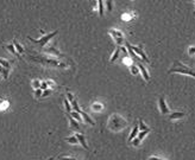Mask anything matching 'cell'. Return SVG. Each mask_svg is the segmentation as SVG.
I'll list each match as a JSON object with an SVG mask.
<instances>
[{"mask_svg":"<svg viewBox=\"0 0 195 160\" xmlns=\"http://www.w3.org/2000/svg\"><path fill=\"white\" fill-rule=\"evenodd\" d=\"M172 72H177V74H183V75H188V76H193L195 77V71L189 69L187 65L182 64L178 61H175L174 62V66L169 70V74H172Z\"/></svg>","mask_w":195,"mask_h":160,"instance_id":"1","label":"cell"},{"mask_svg":"<svg viewBox=\"0 0 195 160\" xmlns=\"http://www.w3.org/2000/svg\"><path fill=\"white\" fill-rule=\"evenodd\" d=\"M31 60L38 62V63L46 64V65H52V66H61V68H65L67 66L62 62H58V61H55V60H50V58H45V57H34V56H31Z\"/></svg>","mask_w":195,"mask_h":160,"instance_id":"2","label":"cell"},{"mask_svg":"<svg viewBox=\"0 0 195 160\" xmlns=\"http://www.w3.org/2000/svg\"><path fill=\"white\" fill-rule=\"evenodd\" d=\"M57 32L58 31H54L51 32V33H49V34H45L44 37H42L40 39H33V38H31V37H28L29 38V40H31L32 43H36V44H39L40 46H45V44L52 38V37H55L56 34H57Z\"/></svg>","mask_w":195,"mask_h":160,"instance_id":"3","label":"cell"},{"mask_svg":"<svg viewBox=\"0 0 195 160\" xmlns=\"http://www.w3.org/2000/svg\"><path fill=\"white\" fill-rule=\"evenodd\" d=\"M131 48H132V50L136 52V55H137V56H140V58H142L143 61H145L146 63H149V62H150V61H149V58L146 57L145 52L143 51L142 45H139V46H132V45H131Z\"/></svg>","mask_w":195,"mask_h":160,"instance_id":"4","label":"cell"},{"mask_svg":"<svg viewBox=\"0 0 195 160\" xmlns=\"http://www.w3.org/2000/svg\"><path fill=\"white\" fill-rule=\"evenodd\" d=\"M110 34L114 38V40L120 45L123 43V38H124V34L123 32L118 31V30H110Z\"/></svg>","mask_w":195,"mask_h":160,"instance_id":"5","label":"cell"},{"mask_svg":"<svg viewBox=\"0 0 195 160\" xmlns=\"http://www.w3.org/2000/svg\"><path fill=\"white\" fill-rule=\"evenodd\" d=\"M158 104H160V109H161V113L162 114H168L169 113V108L166 107V103H165V100L164 97H160L158 98Z\"/></svg>","mask_w":195,"mask_h":160,"instance_id":"6","label":"cell"},{"mask_svg":"<svg viewBox=\"0 0 195 160\" xmlns=\"http://www.w3.org/2000/svg\"><path fill=\"white\" fill-rule=\"evenodd\" d=\"M137 66H138V69L140 70V72H142L143 77H144V80H145V81H150V76H149V72H148V70L144 68V65H143L142 63H137Z\"/></svg>","mask_w":195,"mask_h":160,"instance_id":"7","label":"cell"},{"mask_svg":"<svg viewBox=\"0 0 195 160\" xmlns=\"http://www.w3.org/2000/svg\"><path fill=\"white\" fill-rule=\"evenodd\" d=\"M80 115L82 116V119H83V121H85V122H87V124H89L91 126H94V125H95V122L93 121V119H92L91 116H88V115H87V114H86L85 112H82V110H80Z\"/></svg>","mask_w":195,"mask_h":160,"instance_id":"8","label":"cell"},{"mask_svg":"<svg viewBox=\"0 0 195 160\" xmlns=\"http://www.w3.org/2000/svg\"><path fill=\"white\" fill-rule=\"evenodd\" d=\"M75 136L77 138V140H79V142L82 145V147H83L85 150H87V148H88V146H87V144H86V138H85V135H83V134H79V133H77Z\"/></svg>","mask_w":195,"mask_h":160,"instance_id":"9","label":"cell"},{"mask_svg":"<svg viewBox=\"0 0 195 160\" xmlns=\"http://www.w3.org/2000/svg\"><path fill=\"white\" fill-rule=\"evenodd\" d=\"M184 115H186V113H182V112H176V113L170 114L169 119H170V120H176V119H181V118H183Z\"/></svg>","mask_w":195,"mask_h":160,"instance_id":"10","label":"cell"},{"mask_svg":"<svg viewBox=\"0 0 195 160\" xmlns=\"http://www.w3.org/2000/svg\"><path fill=\"white\" fill-rule=\"evenodd\" d=\"M120 50H122V46H120V45H118V46H117V49H116V51H114V54H113V56L111 57V61H110L111 63H113V62H114V61L118 58V56H119V54H120Z\"/></svg>","mask_w":195,"mask_h":160,"instance_id":"11","label":"cell"},{"mask_svg":"<svg viewBox=\"0 0 195 160\" xmlns=\"http://www.w3.org/2000/svg\"><path fill=\"white\" fill-rule=\"evenodd\" d=\"M138 126H134L133 127V129H132V132H131V134H130V136H129V141H132L137 135H138Z\"/></svg>","mask_w":195,"mask_h":160,"instance_id":"12","label":"cell"},{"mask_svg":"<svg viewBox=\"0 0 195 160\" xmlns=\"http://www.w3.org/2000/svg\"><path fill=\"white\" fill-rule=\"evenodd\" d=\"M69 121H70V126H71V128L80 130V126H79V124H77V121H76L75 119H73L71 116H69Z\"/></svg>","mask_w":195,"mask_h":160,"instance_id":"13","label":"cell"},{"mask_svg":"<svg viewBox=\"0 0 195 160\" xmlns=\"http://www.w3.org/2000/svg\"><path fill=\"white\" fill-rule=\"evenodd\" d=\"M13 45H14V48H16V50H17V52L18 54H23L24 52V49H23V46L17 42V40H13Z\"/></svg>","mask_w":195,"mask_h":160,"instance_id":"14","label":"cell"},{"mask_svg":"<svg viewBox=\"0 0 195 160\" xmlns=\"http://www.w3.org/2000/svg\"><path fill=\"white\" fill-rule=\"evenodd\" d=\"M125 45H126V46H128V49H129V52H130L131 57H132V58H134V60H138V56H137V55H136V52L132 50L130 43H128V42H126V43H125Z\"/></svg>","mask_w":195,"mask_h":160,"instance_id":"15","label":"cell"},{"mask_svg":"<svg viewBox=\"0 0 195 160\" xmlns=\"http://www.w3.org/2000/svg\"><path fill=\"white\" fill-rule=\"evenodd\" d=\"M67 142H69V144H73V145H76V144H79V140H77V138L74 135V136H70V138H65L64 139Z\"/></svg>","mask_w":195,"mask_h":160,"instance_id":"16","label":"cell"},{"mask_svg":"<svg viewBox=\"0 0 195 160\" xmlns=\"http://www.w3.org/2000/svg\"><path fill=\"white\" fill-rule=\"evenodd\" d=\"M70 116H71L73 119H75V120L77 121V122L82 120V118H81V115H80V113H77V112H71V113H70Z\"/></svg>","mask_w":195,"mask_h":160,"instance_id":"17","label":"cell"},{"mask_svg":"<svg viewBox=\"0 0 195 160\" xmlns=\"http://www.w3.org/2000/svg\"><path fill=\"white\" fill-rule=\"evenodd\" d=\"M71 107H73V109H74V112H77V113H80V107H79V104H77V102H76V100H73L71 102Z\"/></svg>","mask_w":195,"mask_h":160,"instance_id":"18","label":"cell"},{"mask_svg":"<svg viewBox=\"0 0 195 160\" xmlns=\"http://www.w3.org/2000/svg\"><path fill=\"white\" fill-rule=\"evenodd\" d=\"M0 64L2 65L4 69H7V70L11 69V64H10V62H7L6 60H0Z\"/></svg>","mask_w":195,"mask_h":160,"instance_id":"19","label":"cell"},{"mask_svg":"<svg viewBox=\"0 0 195 160\" xmlns=\"http://www.w3.org/2000/svg\"><path fill=\"white\" fill-rule=\"evenodd\" d=\"M98 4H99V14H100V17H104V2H102V0H98Z\"/></svg>","mask_w":195,"mask_h":160,"instance_id":"20","label":"cell"},{"mask_svg":"<svg viewBox=\"0 0 195 160\" xmlns=\"http://www.w3.org/2000/svg\"><path fill=\"white\" fill-rule=\"evenodd\" d=\"M7 49H8V51H10V52H12L13 55L18 56V52H17V50H16V48H14V45H13V44H8V45H7Z\"/></svg>","mask_w":195,"mask_h":160,"instance_id":"21","label":"cell"},{"mask_svg":"<svg viewBox=\"0 0 195 160\" xmlns=\"http://www.w3.org/2000/svg\"><path fill=\"white\" fill-rule=\"evenodd\" d=\"M63 103H64L67 112L70 114V113H71V104H69V101H68V98H64V100H63Z\"/></svg>","mask_w":195,"mask_h":160,"instance_id":"22","label":"cell"},{"mask_svg":"<svg viewBox=\"0 0 195 160\" xmlns=\"http://www.w3.org/2000/svg\"><path fill=\"white\" fill-rule=\"evenodd\" d=\"M139 128H140L143 132H150V128L148 127V126H145L144 122H143L142 120H139Z\"/></svg>","mask_w":195,"mask_h":160,"instance_id":"23","label":"cell"},{"mask_svg":"<svg viewBox=\"0 0 195 160\" xmlns=\"http://www.w3.org/2000/svg\"><path fill=\"white\" fill-rule=\"evenodd\" d=\"M46 52H49V54H55V55H57V56H62V54H60V51H57V50L54 49V48L46 49Z\"/></svg>","mask_w":195,"mask_h":160,"instance_id":"24","label":"cell"},{"mask_svg":"<svg viewBox=\"0 0 195 160\" xmlns=\"http://www.w3.org/2000/svg\"><path fill=\"white\" fill-rule=\"evenodd\" d=\"M138 71H139L138 66H136V65H131V72H132V75H137Z\"/></svg>","mask_w":195,"mask_h":160,"instance_id":"25","label":"cell"},{"mask_svg":"<svg viewBox=\"0 0 195 160\" xmlns=\"http://www.w3.org/2000/svg\"><path fill=\"white\" fill-rule=\"evenodd\" d=\"M148 133H149V132H140V133H138V139H139V140H143L144 136H145Z\"/></svg>","mask_w":195,"mask_h":160,"instance_id":"26","label":"cell"},{"mask_svg":"<svg viewBox=\"0 0 195 160\" xmlns=\"http://www.w3.org/2000/svg\"><path fill=\"white\" fill-rule=\"evenodd\" d=\"M34 94H36V97H42V94H43V90L39 88V89H36L34 90Z\"/></svg>","mask_w":195,"mask_h":160,"instance_id":"27","label":"cell"},{"mask_svg":"<svg viewBox=\"0 0 195 160\" xmlns=\"http://www.w3.org/2000/svg\"><path fill=\"white\" fill-rule=\"evenodd\" d=\"M33 87H34L36 89H39V88H40V84H39V80H34V81H33Z\"/></svg>","mask_w":195,"mask_h":160,"instance_id":"28","label":"cell"},{"mask_svg":"<svg viewBox=\"0 0 195 160\" xmlns=\"http://www.w3.org/2000/svg\"><path fill=\"white\" fill-rule=\"evenodd\" d=\"M140 141H142V140H139V139H138V138H137V139H136V138H134V139H133V140H132V144H133V145H134V146H138V145H139V144H140Z\"/></svg>","mask_w":195,"mask_h":160,"instance_id":"29","label":"cell"},{"mask_svg":"<svg viewBox=\"0 0 195 160\" xmlns=\"http://www.w3.org/2000/svg\"><path fill=\"white\" fill-rule=\"evenodd\" d=\"M188 54H189L190 56H193V55H195V48H194V46H192V48H189V50H188Z\"/></svg>","mask_w":195,"mask_h":160,"instance_id":"30","label":"cell"},{"mask_svg":"<svg viewBox=\"0 0 195 160\" xmlns=\"http://www.w3.org/2000/svg\"><path fill=\"white\" fill-rule=\"evenodd\" d=\"M40 89H42V90H46V89H48V83H46V82H43L42 86H40Z\"/></svg>","mask_w":195,"mask_h":160,"instance_id":"31","label":"cell"},{"mask_svg":"<svg viewBox=\"0 0 195 160\" xmlns=\"http://www.w3.org/2000/svg\"><path fill=\"white\" fill-rule=\"evenodd\" d=\"M107 8L110 12L112 11V0H107Z\"/></svg>","mask_w":195,"mask_h":160,"instance_id":"32","label":"cell"},{"mask_svg":"<svg viewBox=\"0 0 195 160\" xmlns=\"http://www.w3.org/2000/svg\"><path fill=\"white\" fill-rule=\"evenodd\" d=\"M51 93H52V92H51L50 89H46V90H44V93L42 94V96H43V97H44V96H48V95H50Z\"/></svg>","mask_w":195,"mask_h":160,"instance_id":"33","label":"cell"},{"mask_svg":"<svg viewBox=\"0 0 195 160\" xmlns=\"http://www.w3.org/2000/svg\"><path fill=\"white\" fill-rule=\"evenodd\" d=\"M8 71H10V70H7V69H4V70H2V75H4V78H7V76H8Z\"/></svg>","mask_w":195,"mask_h":160,"instance_id":"34","label":"cell"},{"mask_svg":"<svg viewBox=\"0 0 195 160\" xmlns=\"http://www.w3.org/2000/svg\"><path fill=\"white\" fill-rule=\"evenodd\" d=\"M67 98H68V101H69V102H71L73 100H75V98H74V96L71 95L70 93H68V94H67Z\"/></svg>","mask_w":195,"mask_h":160,"instance_id":"35","label":"cell"},{"mask_svg":"<svg viewBox=\"0 0 195 160\" xmlns=\"http://www.w3.org/2000/svg\"><path fill=\"white\" fill-rule=\"evenodd\" d=\"M93 109L94 110H98V109L100 110V109H102V106L101 104H93Z\"/></svg>","mask_w":195,"mask_h":160,"instance_id":"36","label":"cell"},{"mask_svg":"<svg viewBox=\"0 0 195 160\" xmlns=\"http://www.w3.org/2000/svg\"><path fill=\"white\" fill-rule=\"evenodd\" d=\"M60 160H76L75 158H71V157H61Z\"/></svg>","mask_w":195,"mask_h":160,"instance_id":"37","label":"cell"},{"mask_svg":"<svg viewBox=\"0 0 195 160\" xmlns=\"http://www.w3.org/2000/svg\"><path fill=\"white\" fill-rule=\"evenodd\" d=\"M122 18H123V20H130V19H131L129 14H123V16H122Z\"/></svg>","mask_w":195,"mask_h":160,"instance_id":"38","label":"cell"},{"mask_svg":"<svg viewBox=\"0 0 195 160\" xmlns=\"http://www.w3.org/2000/svg\"><path fill=\"white\" fill-rule=\"evenodd\" d=\"M148 160H164V159H160V158H156V157H150Z\"/></svg>","mask_w":195,"mask_h":160,"instance_id":"39","label":"cell"},{"mask_svg":"<svg viewBox=\"0 0 195 160\" xmlns=\"http://www.w3.org/2000/svg\"><path fill=\"white\" fill-rule=\"evenodd\" d=\"M2 70H4V68H2V65L0 64V74H2Z\"/></svg>","mask_w":195,"mask_h":160,"instance_id":"40","label":"cell"},{"mask_svg":"<svg viewBox=\"0 0 195 160\" xmlns=\"http://www.w3.org/2000/svg\"><path fill=\"white\" fill-rule=\"evenodd\" d=\"M49 160H54V158H50V159H49Z\"/></svg>","mask_w":195,"mask_h":160,"instance_id":"41","label":"cell"},{"mask_svg":"<svg viewBox=\"0 0 195 160\" xmlns=\"http://www.w3.org/2000/svg\"><path fill=\"white\" fill-rule=\"evenodd\" d=\"M194 56H195V55H194Z\"/></svg>","mask_w":195,"mask_h":160,"instance_id":"42","label":"cell"}]
</instances>
